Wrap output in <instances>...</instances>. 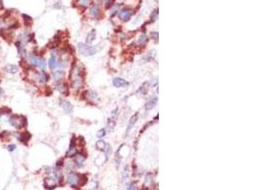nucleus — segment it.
Returning <instances> with one entry per match:
<instances>
[{"label": "nucleus", "mask_w": 254, "mask_h": 190, "mask_svg": "<svg viewBox=\"0 0 254 190\" xmlns=\"http://www.w3.org/2000/svg\"><path fill=\"white\" fill-rule=\"evenodd\" d=\"M22 16H23V18H24V21H25V25H26V26H29V25L32 24V17L28 16L27 14H23Z\"/></svg>", "instance_id": "nucleus-23"}, {"label": "nucleus", "mask_w": 254, "mask_h": 190, "mask_svg": "<svg viewBox=\"0 0 254 190\" xmlns=\"http://www.w3.org/2000/svg\"><path fill=\"white\" fill-rule=\"evenodd\" d=\"M151 34H152V37H153L154 39L156 38V41H157L158 40V32H152Z\"/></svg>", "instance_id": "nucleus-31"}, {"label": "nucleus", "mask_w": 254, "mask_h": 190, "mask_svg": "<svg viewBox=\"0 0 254 190\" xmlns=\"http://www.w3.org/2000/svg\"><path fill=\"white\" fill-rule=\"evenodd\" d=\"M113 2H114V0H109V1H108V5H107V9H109V7L112 6Z\"/></svg>", "instance_id": "nucleus-30"}, {"label": "nucleus", "mask_w": 254, "mask_h": 190, "mask_svg": "<svg viewBox=\"0 0 254 190\" xmlns=\"http://www.w3.org/2000/svg\"><path fill=\"white\" fill-rule=\"evenodd\" d=\"M87 98L89 100H90L91 102H94V101H97L98 100V96H97V94L93 91H88L87 93Z\"/></svg>", "instance_id": "nucleus-16"}, {"label": "nucleus", "mask_w": 254, "mask_h": 190, "mask_svg": "<svg viewBox=\"0 0 254 190\" xmlns=\"http://www.w3.org/2000/svg\"><path fill=\"white\" fill-rule=\"evenodd\" d=\"M90 15L92 16L93 18H96L97 16L99 15V13H100L99 9H98V6H97V5H92L91 8H90Z\"/></svg>", "instance_id": "nucleus-13"}, {"label": "nucleus", "mask_w": 254, "mask_h": 190, "mask_svg": "<svg viewBox=\"0 0 254 190\" xmlns=\"http://www.w3.org/2000/svg\"><path fill=\"white\" fill-rule=\"evenodd\" d=\"M90 2V0H78V4L80 6H87Z\"/></svg>", "instance_id": "nucleus-25"}, {"label": "nucleus", "mask_w": 254, "mask_h": 190, "mask_svg": "<svg viewBox=\"0 0 254 190\" xmlns=\"http://www.w3.org/2000/svg\"><path fill=\"white\" fill-rule=\"evenodd\" d=\"M15 148H16L15 145H8V146H7V149H8L9 151H13Z\"/></svg>", "instance_id": "nucleus-28"}, {"label": "nucleus", "mask_w": 254, "mask_h": 190, "mask_svg": "<svg viewBox=\"0 0 254 190\" xmlns=\"http://www.w3.org/2000/svg\"><path fill=\"white\" fill-rule=\"evenodd\" d=\"M130 16H131V12L129 10H122L119 13V17L124 21H129L130 19Z\"/></svg>", "instance_id": "nucleus-5"}, {"label": "nucleus", "mask_w": 254, "mask_h": 190, "mask_svg": "<svg viewBox=\"0 0 254 190\" xmlns=\"http://www.w3.org/2000/svg\"><path fill=\"white\" fill-rule=\"evenodd\" d=\"M95 145H96L97 149H99V150H104V149L106 148V146H107L106 143L104 142V141H102V140L97 141L96 144H95Z\"/></svg>", "instance_id": "nucleus-20"}, {"label": "nucleus", "mask_w": 254, "mask_h": 190, "mask_svg": "<svg viewBox=\"0 0 254 190\" xmlns=\"http://www.w3.org/2000/svg\"><path fill=\"white\" fill-rule=\"evenodd\" d=\"M104 135H105V129H101V130H99L98 133H97V136H98L99 138L100 137H102V136H104Z\"/></svg>", "instance_id": "nucleus-29"}, {"label": "nucleus", "mask_w": 254, "mask_h": 190, "mask_svg": "<svg viewBox=\"0 0 254 190\" xmlns=\"http://www.w3.org/2000/svg\"><path fill=\"white\" fill-rule=\"evenodd\" d=\"M29 60L32 65H33V66H38L40 58H39L37 55L34 54V53H31V54L29 55Z\"/></svg>", "instance_id": "nucleus-12"}, {"label": "nucleus", "mask_w": 254, "mask_h": 190, "mask_svg": "<svg viewBox=\"0 0 254 190\" xmlns=\"http://www.w3.org/2000/svg\"><path fill=\"white\" fill-rule=\"evenodd\" d=\"M78 48H79V52L86 56H91L94 53H96V48L93 47H90L87 44H84V43H79Z\"/></svg>", "instance_id": "nucleus-3"}, {"label": "nucleus", "mask_w": 254, "mask_h": 190, "mask_svg": "<svg viewBox=\"0 0 254 190\" xmlns=\"http://www.w3.org/2000/svg\"><path fill=\"white\" fill-rule=\"evenodd\" d=\"M95 38V31H91V32L88 34L87 38H86V41L87 43H91Z\"/></svg>", "instance_id": "nucleus-22"}, {"label": "nucleus", "mask_w": 254, "mask_h": 190, "mask_svg": "<svg viewBox=\"0 0 254 190\" xmlns=\"http://www.w3.org/2000/svg\"><path fill=\"white\" fill-rule=\"evenodd\" d=\"M85 160H86V157H85L84 155L78 154L77 156H76V158H75V164H76V165H77L78 167H82Z\"/></svg>", "instance_id": "nucleus-10"}, {"label": "nucleus", "mask_w": 254, "mask_h": 190, "mask_svg": "<svg viewBox=\"0 0 254 190\" xmlns=\"http://www.w3.org/2000/svg\"><path fill=\"white\" fill-rule=\"evenodd\" d=\"M56 88L60 93L64 94V95H68L69 94V87L66 84L64 83H60V84L56 85Z\"/></svg>", "instance_id": "nucleus-6"}, {"label": "nucleus", "mask_w": 254, "mask_h": 190, "mask_svg": "<svg viewBox=\"0 0 254 190\" xmlns=\"http://www.w3.org/2000/svg\"><path fill=\"white\" fill-rule=\"evenodd\" d=\"M31 137H32V135L30 134L29 132H24V133H22L20 136H18V139H19L21 142L27 143L30 139H31Z\"/></svg>", "instance_id": "nucleus-14"}, {"label": "nucleus", "mask_w": 254, "mask_h": 190, "mask_svg": "<svg viewBox=\"0 0 254 190\" xmlns=\"http://www.w3.org/2000/svg\"><path fill=\"white\" fill-rule=\"evenodd\" d=\"M62 165H63V160H61V161H58L57 164H56V166L59 167V166H62Z\"/></svg>", "instance_id": "nucleus-32"}, {"label": "nucleus", "mask_w": 254, "mask_h": 190, "mask_svg": "<svg viewBox=\"0 0 254 190\" xmlns=\"http://www.w3.org/2000/svg\"><path fill=\"white\" fill-rule=\"evenodd\" d=\"M147 190H148V189H147Z\"/></svg>", "instance_id": "nucleus-33"}, {"label": "nucleus", "mask_w": 254, "mask_h": 190, "mask_svg": "<svg viewBox=\"0 0 254 190\" xmlns=\"http://www.w3.org/2000/svg\"><path fill=\"white\" fill-rule=\"evenodd\" d=\"M137 116H138V113H136L134 116L131 117V119H130V121H129V126H128V129H127V135L129 134V130H130V128H131L132 126H134L135 122L137 121Z\"/></svg>", "instance_id": "nucleus-15"}, {"label": "nucleus", "mask_w": 254, "mask_h": 190, "mask_svg": "<svg viewBox=\"0 0 254 190\" xmlns=\"http://www.w3.org/2000/svg\"><path fill=\"white\" fill-rule=\"evenodd\" d=\"M75 153H76V145H75V141L72 139L71 142V146L67 152V157H71V156L75 155Z\"/></svg>", "instance_id": "nucleus-7"}, {"label": "nucleus", "mask_w": 254, "mask_h": 190, "mask_svg": "<svg viewBox=\"0 0 254 190\" xmlns=\"http://www.w3.org/2000/svg\"><path fill=\"white\" fill-rule=\"evenodd\" d=\"M57 63H58V60L56 58V56H52L50 60H49V67L51 69H54V68H57Z\"/></svg>", "instance_id": "nucleus-11"}, {"label": "nucleus", "mask_w": 254, "mask_h": 190, "mask_svg": "<svg viewBox=\"0 0 254 190\" xmlns=\"http://www.w3.org/2000/svg\"><path fill=\"white\" fill-rule=\"evenodd\" d=\"M9 122L13 126H14L15 128H21L23 126H27V119L26 117H20L17 115H13L9 119Z\"/></svg>", "instance_id": "nucleus-2"}, {"label": "nucleus", "mask_w": 254, "mask_h": 190, "mask_svg": "<svg viewBox=\"0 0 254 190\" xmlns=\"http://www.w3.org/2000/svg\"><path fill=\"white\" fill-rule=\"evenodd\" d=\"M65 76V72L64 71H57L53 72V78H54V80L56 81H59L61 80L62 78Z\"/></svg>", "instance_id": "nucleus-18"}, {"label": "nucleus", "mask_w": 254, "mask_h": 190, "mask_svg": "<svg viewBox=\"0 0 254 190\" xmlns=\"http://www.w3.org/2000/svg\"><path fill=\"white\" fill-rule=\"evenodd\" d=\"M157 16H158V11L157 10L153 11V12H152V13H151V15H150L151 21H154L155 18H157Z\"/></svg>", "instance_id": "nucleus-27"}, {"label": "nucleus", "mask_w": 254, "mask_h": 190, "mask_svg": "<svg viewBox=\"0 0 254 190\" xmlns=\"http://www.w3.org/2000/svg\"><path fill=\"white\" fill-rule=\"evenodd\" d=\"M8 113H11L10 108H8V107H2V108H0V115L1 114H8Z\"/></svg>", "instance_id": "nucleus-26"}, {"label": "nucleus", "mask_w": 254, "mask_h": 190, "mask_svg": "<svg viewBox=\"0 0 254 190\" xmlns=\"http://www.w3.org/2000/svg\"><path fill=\"white\" fill-rule=\"evenodd\" d=\"M67 182L72 187H76L79 184V175L76 174L75 172H70L68 175Z\"/></svg>", "instance_id": "nucleus-4"}, {"label": "nucleus", "mask_w": 254, "mask_h": 190, "mask_svg": "<svg viewBox=\"0 0 254 190\" xmlns=\"http://www.w3.org/2000/svg\"><path fill=\"white\" fill-rule=\"evenodd\" d=\"M147 42H148V36L146 35V34H142V35H140V37H139V39H138L139 45L143 46V45H145Z\"/></svg>", "instance_id": "nucleus-21"}, {"label": "nucleus", "mask_w": 254, "mask_h": 190, "mask_svg": "<svg viewBox=\"0 0 254 190\" xmlns=\"http://www.w3.org/2000/svg\"><path fill=\"white\" fill-rule=\"evenodd\" d=\"M113 85H114L116 87H122L127 86L128 83H127L124 79H122V78H115V79L113 80Z\"/></svg>", "instance_id": "nucleus-9"}, {"label": "nucleus", "mask_w": 254, "mask_h": 190, "mask_svg": "<svg viewBox=\"0 0 254 190\" xmlns=\"http://www.w3.org/2000/svg\"><path fill=\"white\" fill-rule=\"evenodd\" d=\"M60 106H62V108L66 111V112H71V108H72V106L71 105L68 101H65V100H60Z\"/></svg>", "instance_id": "nucleus-8"}, {"label": "nucleus", "mask_w": 254, "mask_h": 190, "mask_svg": "<svg viewBox=\"0 0 254 190\" xmlns=\"http://www.w3.org/2000/svg\"><path fill=\"white\" fill-rule=\"evenodd\" d=\"M128 190H138V186L136 183H131L128 187Z\"/></svg>", "instance_id": "nucleus-24"}, {"label": "nucleus", "mask_w": 254, "mask_h": 190, "mask_svg": "<svg viewBox=\"0 0 254 190\" xmlns=\"http://www.w3.org/2000/svg\"><path fill=\"white\" fill-rule=\"evenodd\" d=\"M157 101H158L157 98H153L152 100H150L147 105H146V108H147V109H151V108H153V107L156 106Z\"/></svg>", "instance_id": "nucleus-19"}, {"label": "nucleus", "mask_w": 254, "mask_h": 190, "mask_svg": "<svg viewBox=\"0 0 254 190\" xmlns=\"http://www.w3.org/2000/svg\"><path fill=\"white\" fill-rule=\"evenodd\" d=\"M6 71L8 72H10V73H16L17 71H18V68L16 67L15 65H12V64H9L6 66Z\"/></svg>", "instance_id": "nucleus-17"}, {"label": "nucleus", "mask_w": 254, "mask_h": 190, "mask_svg": "<svg viewBox=\"0 0 254 190\" xmlns=\"http://www.w3.org/2000/svg\"><path fill=\"white\" fill-rule=\"evenodd\" d=\"M71 86L74 89H79L83 87L84 80L83 76L81 74L80 68L76 65H73L72 68L71 69Z\"/></svg>", "instance_id": "nucleus-1"}]
</instances>
